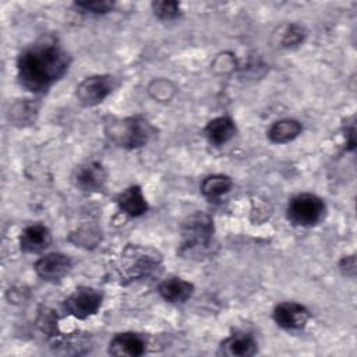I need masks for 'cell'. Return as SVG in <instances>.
<instances>
[{
	"instance_id": "1",
	"label": "cell",
	"mask_w": 357,
	"mask_h": 357,
	"mask_svg": "<svg viewBox=\"0 0 357 357\" xmlns=\"http://www.w3.org/2000/svg\"><path fill=\"white\" fill-rule=\"evenodd\" d=\"M70 63V54L57 39L45 36L20 53L17 78L26 91L45 93L66 75Z\"/></svg>"
},
{
	"instance_id": "2",
	"label": "cell",
	"mask_w": 357,
	"mask_h": 357,
	"mask_svg": "<svg viewBox=\"0 0 357 357\" xmlns=\"http://www.w3.org/2000/svg\"><path fill=\"white\" fill-rule=\"evenodd\" d=\"M213 237V220L201 211L187 216L181 225L180 254L184 257H202L209 250Z\"/></svg>"
},
{
	"instance_id": "3",
	"label": "cell",
	"mask_w": 357,
	"mask_h": 357,
	"mask_svg": "<svg viewBox=\"0 0 357 357\" xmlns=\"http://www.w3.org/2000/svg\"><path fill=\"white\" fill-rule=\"evenodd\" d=\"M153 132L155 128L141 116L113 120L106 127V135L112 142L126 149H137L146 145Z\"/></svg>"
},
{
	"instance_id": "4",
	"label": "cell",
	"mask_w": 357,
	"mask_h": 357,
	"mask_svg": "<svg viewBox=\"0 0 357 357\" xmlns=\"http://www.w3.org/2000/svg\"><path fill=\"white\" fill-rule=\"evenodd\" d=\"M162 262V255L151 248L128 245L121 254L120 276L123 282H132L149 276Z\"/></svg>"
},
{
	"instance_id": "5",
	"label": "cell",
	"mask_w": 357,
	"mask_h": 357,
	"mask_svg": "<svg viewBox=\"0 0 357 357\" xmlns=\"http://www.w3.org/2000/svg\"><path fill=\"white\" fill-rule=\"evenodd\" d=\"M326 215L324 199L311 192H300L290 198L286 206L287 220L298 227H314L319 225Z\"/></svg>"
},
{
	"instance_id": "6",
	"label": "cell",
	"mask_w": 357,
	"mask_h": 357,
	"mask_svg": "<svg viewBox=\"0 0 357 357\" xmlns=\"http://www.w3.org/2000/svg\"><path fill=\"white\" fill-rule=\"evenodd\" d=\"M116 79L110 74H96L84 78L75 89V98L79 105L93 107L102 103L114 89Z\"/></svg>"
},
{
	"instance_id": "7",
	"label": "cell",
	"mask_w": 357,
	"mask_h": 357,
	"mask_svg": "<svg viewBox=\"0 0 357 357\" xmlns=\"http://www.w3.org/2000/svg\"><path fill=\"white\" fill-rule=\"evenodd\" d=\"M103 301V294L89 286H79L64 300V310L77 319H86L95 315Z\"/></svg>"
},
{
	"instance_id": "8",
	"label": "cell",
	"mask_w": 357,
	"mask_h": 357,
	"mask_svg": "<svg viewBox=\"0 0 357 357\" xmlns=\"http://www.w3.org/2000/svg\"><path fill=\"white\" fill-rule=\"evenodd\" d=\"M272 318L284 331H300L311 318L308 308L296 301H283L275 305Z\"/></svg>"
},
{
	"instance_id": "9",
	"label": "cell",
	"mask_w": 357,
	"mask_h": 357,
	"mask_svg": "<svg viewBox=\"0 0 357 357\" xmlns=\"http://www.w3.org/2000/svg\"><path fill=\"white\" fill-rule=\"evenodd\" d=\"M73 268V261L61 252H49L38 258L33 264L35 273L45 282L61 280Z\"/></svg>"
},
{
	"instance_id": "10",
	"label": "cell",
	"mask_w": 357,
	"mask_h": 357,
	"mask_svg": "<svg viewBox=\"0 0 357 357\" xmlns=\"http://www.w3.org/2000/svg\"><path fill=\"white\" fill-rule=\"evenodd\" d=\"M106 170L99 162H85L75 167L73 173L74 185L85 192L102 191L106 184Z\"/></svg>"
},
{
	"instance_id": "11",
	"label": "cell",
	"mask_w": 357,
	"mask_h": 357,
	"mask_svg": "<svg viewBox=\"0 0 357 357\" xmlns=\"http://www.w3.org/2000/svg\"><path fill=\"white\" fill-rule=\"evenodd\" d=\"M18 241L22 252L39 254L50 247L52 233L43 223H32L21 230Z\"/></svg>"
},
{
	"instance_id": "12",
	"label": "cell",
	"mask_w": 357,
	"mask_h": 357,
	"mask_svg": "<svg viewBox=\"0 0 357 357\" xmlns=\"http://www.w3.org/2000/svg\"><path fill=\"white\" fill-rule=\"evenodd\" d=\"M146 351L145 339L135 332L116 333L107 346V353L117 357H139Z\"/></svg>"
},
{
	"instance_id": "13",
	"label": "cell",
	"mask_w": 357,
	"mask_h": 357,
	"mask_svg": "<svg viewBox=\"0 0 357 357\" xmlns=\"http://www.w3.org/2000/svg\"><path fill=\"white\" fill-rule=\"evenodd\" d=\"M120 212L130 218H139L148 212V202L139 185H130L116 198Z\"/></svg>"
},
{
	"instance_id": "14",
	"label": "cell",
	"mask_w": 357,
	"mask_h": 357,
	"mask_svg": "<svg viewBox=\"0 0 357 357\" xmlns=\"http://www.w3.org/2000/svg\"><path fill=\"white\" fill-rule=\"evenodd\" d=\"M158 293L165 301L178 304L187 301L192 296L194 284L183 278L173 276L160 282L158 286Z\"/></svg>"
},
{
	"instance_id": "15",
	"label": "cell",
	"mask_w": 357,
	"mask_h": 357,
	"mask_svg": "<svg viewBox=\"0 0 357 357\" xmlns=\"http://www.w3.org/2000/svg\"><path fill=\"white\" fill-rule=\"evenodd\" d=\"M257 342L250 333H234L220 343L219 353L227 357H251L257 353Z\"/></svg>"
},
{
	"instance_id": "16",
	"label": "cell",
	"mask_w": 357,
	"mask_h": 357,
	"mask_svg": "<svg viewBox=\"0 0 357 357\" xmlns=\"http://www.w3.org/2000/svg\"><path fill=\"white\" fill-rule=\"evenodd\" d=\"M204 134L211 145L222 146L234 137L236 124L230 117L219 116L208 121V124L204 128Z\"/></svg>"
},
{
	"instance_id": "17",
	"label": "cell",
	"mask_w": 357,
	"mask_h": 357,
	"mask_svg": "<svg viewBox=\"0 0 357 357\" xmlns=\"http://www.w3.org/2000/svg\"><path fill=\"white\" fill-rule=\"evenodd\" d=\"M303 131V126L296 119H280L268 128V138L272 144H289Z\"/></svg>"
},
{
	"instance_id": "18",
	"label": "cell",
	"mask_w": 357,
	"mask_h": 357,
	"mask_svg": "<svg viewBox=\"0 0 357 357\" xmlns=\"http://www.w3.org/2000/svg\"><path fill=\"white\" fill-rule=\"evenodd\" d=\"M38 112L39 106L36 102H32L29 99L18 100L10 106L8 120L15 127H26L36 120Z\"/></svg>"
},
{
	"instance_id": "19",
	"label": "cell",
	"mask_w": 357,
	"mask_h": 357,
	"mask_svg": "<svg viewBox=\"0 0 357 357\" xmlns=\"http://www.w3.org/2000/svg\"><path fill=\"white\" fill-rule=\"evenodd\" d=\"M233 187L231 177L226 174H209L201 183V194L209 199L216 201L220 197L226 195Z\"/></svg>"
},
{
	"instance_id": "20",
	"label": "cell",
	"mask_w": 357,
	"mask_h": 357,
	"mask_svg": "<svg viewBox=\"0 0 357 357\" xmlns=\"http://www.w3.org/2000/svg\"><path fill=\"white\" fill-rule=\"evenodd\" d=\"M89 339L86 336L74 333L67 336L56 337L53 342V349L60 354H85L91 350Z\"/></svg>"
},
{
	"instance_id": "21",
	"label": "cell",
	"mask_w": 357,
	"mask_h": 357,
	"mask_svg": "<svg viewBox=\"0 0 357 357\" xmlns=\"http://www.w3.org/2000/svg\"><path fill=\"white\" fill-rule=\"evenodd\" d=\"M148 93L158 102H169L176 93V86L166 78H156L148 85Z\"/></svg>"
},
{
	"instance_id": "22",
	"label": "cell",
	"mask_w": 357,
	"mask_h": 357,
	"mask_svg": "<svg viewBox=\"0 0 357 357\" xmlns=\"http://www.w3.org/2000/svg\"><path fill=\"white\" fill-rule=\"evenodd\" d=\"M151 7L155 17L162 21H173L181 14L180 3L174 0H156L152 1Z\"/></svg>"
},
{
	"instance_id": "23",
	"label": "cell",
	"mask_w": 357,
	"mask_h": 357,
	"mask_svg": "<svg viewBox=\"0 0 357 357\" xmlns=\"http://www.w3.org/2000/svg\"><path fill=\"white\" fill-rule=\"evenodd\" d=\"M74 7L82 14L103 15L114 8V3L109 0H92V1H75Z\"/></svg>"
},
{
	"instance_id": "24",
	"label": "cell",
	"mask_w": 357,
	"mask_h": 357,
	"mask_svg": "<svg viewBox=\"0 0 357 357\" xmlns=\"http://www.w3.org/2000/svg\"><path fill=\"white\" fill-rule=\"evenodd\" d=\"M236 66H237L236 59H234L233 53H230V52L219 53L212 61L213 70L219 74H229L236 68Z\"/></svg>"
},
{
	"instance_id": "25",
	"label": "cell",
	"mask_w": 357,
	"mask_h": 357,
	"mask_svg": "<svg viewBox=\"0 0 357 357\" xmlns=\"http://www.w3.org/2000/svg\"><path fill=\"white\" fill-rule=\"evenodd\" d=\"M304 31L303 28H300L298 25H290L286 32L283 33V38H282V45L284 47H293V46H297L303 42L304 39Z\"/></svg>"
},
{
	"instance_id": "26",
	"label": "cell",
	"mask_w": 357,
	"mask_h": 357,
	"mask_svg": "<svg viewBox=\"0 0 357 357\" xmlns=\"http://www.w3.org/2000/svg\"><path fill=\"white\" fill-rule=\"evenodd\" d=\"M339 268L343 272V275L353 278L354 273H356V258H354V255L343 257L342 261L339 262Z\"/></svg>"
}]
</instances>
